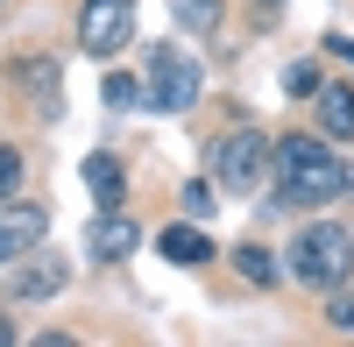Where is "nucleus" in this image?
Segmentation results:
<instances>
[{
    "mask_svg": "<svg viewBox=\"0 0 354 347\" xmlns=\"http://www.w3.org/2000/svg\"><path fill=\"white\" fill-rule=\"evenodd\" d=\"M0 347H15V319H8V312H0Z\"/></svg>",
    "mask_w": 354,
    "mask_h": 347,
    "instance_id": "4be33fe9",
    "label": "nucleus"
},
{
    "mask_svg": "<svg viewBox=\"0 0 354 347\" xmlns=\"http://www.w3.org/2000/svg\"><path fill=\"white\" fill-rule=\"evenodd\" d=\"M213 198H220L213 178H192L185 191H177V206H185V220H213Z\"/></svg>",
    "mask_w": 354,
    "mask_h": 347,
    "instance_id": "dca6fc26",
    "label": "nucleus"
},
{
    "mask_svg": "<svg viewBox=\"0 0 354 347\" xmlns=\"http://www.w3.org/2000/svg\"><path fill=\"white\" fill-rule=\"evenodd\" d=\"M319 85H326V71H319L312 57H298V64H283V100H312Z\"/></svg>",
    "mask_w": 354,
    "mask_h": 347,
    "instance_id": "2eb2a0df",
    "label": "nucleus"
},
{
    "mask_svg": "<svg viewBox=\"0 0 354 347\" xmlns=\"http://www.w3.org/2000/svg\"><path fill=\"white\" fill-rule=\"evenodd\" d=\"M340 191H354V156H347V163H340Z\"/></svg>",
    "mask_w": 354,
    "mask_h": 347,
    "instance_id": "5701e85b",
    "label": "nucleus"
},
{
    "mask_svg": "<svg viewBox=\"0 0 354 347\" xmlns=\"http://www.w3.org/2000/svg\"><path fill=\"white\" fill-rule=\"evenodd\" d=\"M100 100H106L113 113H128V106H142V78H128V71H113V78L100 85Z\"/></svg>",
    "mask_w": 354,
    "mask_h": 347,
    "instance_id": "f3484780",
    "label": "nucleus"
},
{
    "mask_svg": "<svg viewBox=\"0 0 354 347\" xmlns=\"http://www.w3.org/2000/svg\"><path fill=\"white\" fill-rule=\"evenodd\" d=\"M248 8H255V15H283V0H248Z\"/></svg>",
    "mask_w": 354,
    "mask_h": 347,
    "instance_id": "412c9836",
    "label": "nucleus"
},
{
    "mask_svg": "<svg viewBox=\"0 0 354 347\" xmlns=\"http://www.w3.org/2000/svg\"><path fill=\"white\" fill-rule=\"evenodd\" d=\"M333 305H326V319L340 326V333H354V291H347V283H340V291H326Z\"/></svg>",
    "mask_w": 354,
    "mask_h": 347,
    "instance_id": "6ab92c4d",
    "label": "nucleus"
},
{
    "mask_svg": "<svg viewBox=\"0 0 354 347\" xmlns=\"http://www.w3.org/2000/svg\"><path fill=\"white\" fill-rule=\"evenodd\" d=\"M15 191H21V149L0 142V198H15Z\"/></svg>",
    "mask_w": 354,
    "mask_h": 347,
    "instance_id": "a211bd4d",
    "label": "nucleus"
},
{
    "mask_svg": "<svg viewBox=\"0 0 354 347\" xmlns=\"http://www.w3.org/2000/svg\"><path fill=\"white\" fill-rule=\"evenodd\" d=\"M71 283V270L57 263V255H36V263H28V255H15L8 263V298L15 305H43V298H57Z\"/></svg>",
    "mask_w": 354,
    "mask_h": 347,
    "instance_id": "6e6552de",
    "label": "nucleus"
},
{
    "mask_svg": "<svg viewBox=\"0 0 354 347\" xmlns=\"http://www.w3.org/2000/svg\"><path fill=\"white\" fill-rule=\"evenodd\" d=\"M283 276H298L305 291H340V283H354V234L340 220H305L290 255H283Z\"/></svg>",
    "mask_w": 354,
    "mask_h": 347,
    "instance_id": "f03ea898",
    "label": "nucleus"
},
{
    "mask_svg": "<svg viewBox=\"0 0 354 347\" xmlns=\"http://www.w3.org/2000/svg\"><path fill=\"white\" fill-rule=\"evenodd\" d=\"M270 191L277 213H312L340 198V149L326 135H277L270 142Z\"/></svg>",
    "mask_w": 354,
    "mask_h": 347,
    "instance_id": "f257e3e1",
    "label": "nucleus"
},
{
    "mask_svg": "<svg viewBox=\"0 0 354 347\" xmlns=\"http://www.w3.org/2000/svg\"><path fill=\"white\" fill-rule=\"evenodd\" d=\"M135 248H142V227L121 206H100L93 220H85V255H93V263H128Z\"/></svg>",
    "mask_w": 354,
    "mask_h": 347,
    "instance_id": "0eeeda50",
    "label": "nucleus"
},
{
    "mask_svg": "<svg viewBox=\"0 0 354 347\" xmlns=\"http://www.w3.org/2000/svg\"><path fill=\"white\" fill-rule=\"evenodd\" d=\"M50 234V206H28V198H0V270L15 255H36V241Z\"/></svg>",
    "mask_w": 354,
    "mask_h": 347,
    "instance_id": "423d86ee",
    "label": "nucleus"
},
{
    "mask_svg": "<svg viewBox=\"0 0 354 347\" xmlns=\"http://www.w3.org/2000/svg\"><path fill=\"white\" fill-rule=\"evenodd\" d=\"M156 255H163V263H177V270L220 263V248H213V234H205V220H170L163 234H156Z\"/></svg>",
    "mask_w": 354,
    "mask_h": 347,
    "instance_id": "1a4fd4ad",
    "label": "nucleus"
},
{
    "mask_svg": "<svg viewBox=\"0 0 354 347\" xmlns=\"http://www.w3.org/2000/svg\"><path fill=\"white\" fill-rule=\"evenodd\" d=\"M213 185L220 191H262L270 185V135L262 128H227L220 142H213Z\"/></svg>",
    "mask_w": 354,
    "mask_h": 347,
    "instance_id": "20e7f679",
    "label": "nucleus"
},
{
    "mask_svg": "<svg viewBox=\"0 0 354 347\" xmlns=\"http://www.w3.org/2000/svg\"><path fill=\"white\" fill-rule=\"evenodd\" d=\"M170 21L185 28V36H220L227 0H170Z\"/></svg>",
    "mask_w": 354,
    "mask_h": 347,
    "instance_id": "4468645a",
    "label": "nucleus"
},
{
    "mask_svg": "<svg viewBox=\"0 0 354 347\" xmlns=\"http://www.w3.org/2000/svg\"><path fill=\"white\" fill-rule=\"evenodd\" d=\"M85 191H93V206H121L128 178H121V163H113L106 149H93V156H85Z\"/></svg>",
    "mask_w": 354,
    "mask_h": 347,
    "instance_id": "f8f14e48",
    "label": "nucleus"
},
{
    "mask_svg": "<svg viewBox=\"0 0 354 347\" xmlns=\"http://www.w3.org/2000/svg\"><path fill=\"white\" fill-rule=\"evenodd\" d=\"M198 93H205V64L185 43H156L149 64H142V100H149L156 113H192Z\"/></svg>",
    "mask_w": 354,
    "mask_h": 347,
    "instance_id": "7ed1b4c3",
    "label": "nucleus"
},
{
    "mask_svg": "<svg viewBox=\"0 0 354 347\" xmlns=\"http://www.w3.org/2000/svg\"><path fill=\"white\" fill-rule=\"evenodd\" d=\"M135 36V0H78V50L113 64Z\"/></svg>",
    "mask_w": 354,
    "mask_h": 347,
    "instance_id": "39448f33",
    "label": "nucleus"
},
{
    "mask_svg": "<svg viewBox=\"0 0 354 347\" xmlns=\"http://www.w3.org/2000/svg\"><path fill=\"white\" fill-rule=\"evenodd\" d=\"M326 50L340 57V64H354V43H347V36H326Z\"/></svg>",
    "mask_w": 354,
    "mask_h": 347,
    "instance_id": "aec40b11",
    "label": "nucleus"
},
{
    "mask_svg": "<svg viewBox=\"0 0 354 347\" xmlns=\"http://www.w3.org/2000/svg\"><path fill=\"white\" fill-rule=\"evenodd\" d=\"M8 78L28 85V93H43V113H57V57H15Z\"/></svg>",
    "mask_w": 354,
    "mask_h": 347,
    "instance_id": "ddd939ff",
    "label": "nucleus"
},
{
    "mask_svg": "<svg viewBox=\"0 0 354 347\" xmlns=\"http://www.w3.org/2000/svg\"><path fill=\"white\" fill-rule=\"evenodd\" d=\"M312 106H319V135H326V142H354V85L326 78L312 93Z\"/></svg>",
    "mask_w": 354,
    "mask_h": 347,
    "instance_id": "9d476101",
    "label": "nucleus"
},
{
    "mask_svg": "<svg viewBox=\"0 0 354 347\" xmlns=\"http://www.w3.org/2000/svg\"><path fill=\"white\" fill-rule=\"evenodd\" d=\"M227 263H234V276H241V283H262V291H270V283H283V255H270L262 241H241Z\"/></svg>",
    "mask_w": 354,
    "mask_h": 347,
    "instance_id": "9b49d317",
    "label": "nucleus"
}]
</instances>
